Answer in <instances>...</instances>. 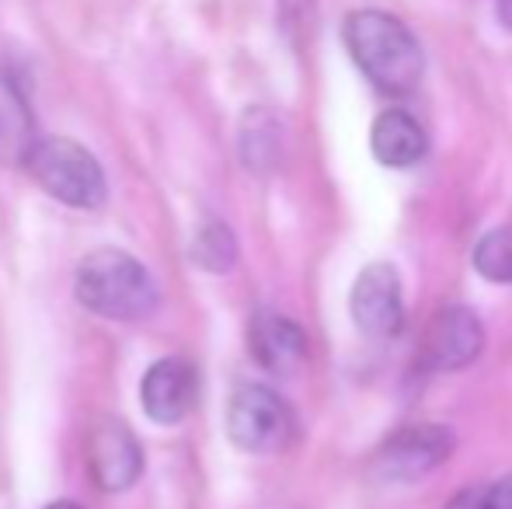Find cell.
Returning a JSON list of instances; mask_svg holds the SVG:
<instances>
[{"instance_id": "277c9868", "label": "cell", "mask_w": 512, "mask_h": 509, "mask_svg": "<svg viewBox=\"0 0 512 509\" xmlns=\"http://www.w3.org/2000/svg\"><path fill=\"white\" fill-rule=\"evenodd\" d=\"M297 422L283 398L265 384H241L227 405V436L248 454H283L293 443Z\"/></svg>"}, {"instance_id": "9a60e30c", "label": "cell", "mask_w": 512, "mask_h": 509, "mask_svg": "<svg viewBox=\"0 0 512 509\" xmlns=\"http://www.w3.org/2000/svg\"><path fill=\"white\" fill-rule=\"evenodd\" d=\"M474 269L488 283H512V227H495L474 245Z\"/></svg>"}, {"instance_id": "ba28073f", "label": "cell", "mask_w": 512, "mask_h": 509, "mask_svg": "<svg viewBox=\"0 0 512 509\" xmlns=\"http://www.w3.org/2000/svg\"><path fill=\"white\" fill-rule=\"evenodd\" d=\"M199 398V374L182 356H164L150 363L140 381V405L150 422L157 426H175L196 408Z\"/></svg>"}, {"instance_id": "6da1fadb", "label": "cell", "mask_w": 512, "mask_h": 509, "mask_svg": "<svg viewBox=\"0 0 512 509\" xmlns=\"http://www.w3.org/2000/svg\"><path fill=\"white\" fill-rule=\"evenodd\" d=\"M345 46L366 81L384 95H411L425 74V53L401 18L363 7L345 18Z\"/></svg>"}, {"instance_id": "30bf717a", "label": "cell", "mask_w": 512, "mask_h": 509, "mask_svg": "<svg viewBox=\"0 0 512 509\" xmlns=\"http://www.w3.org/2000/svg\"><path fill=\"white\" fill-rule=\"evenodd\" d=\"M251 356L262 370L276 377H290L304 367L307 360V335L297 321L276 311H258L248 325Z\"/></svg>"}, {"instance_id": "ac0fdd59", "label": "cell", "mask_w": 512, "mask_h": 509, "mask_svg": "<svg viewBox=\"0 0 512 509\" xmlns=\"http://www.w3.org/2000/svg\"><path fill=\"white\" fill-rule=\"evenodd\" d=\"M499 21L506 25V32H512V0H499Z\"/></svg>"}, {"instance_id": "2e32d148", "label": "cell", "mask_w": 512, "mask_h": 509, "mask_svg": "<svg viewBox=\"0 0 512 509\" xmlns=\"http://www.w3.org/2000/svg\"><path fill=\"white\" fill-rule=\"evenodd\" d=\"M446 509H512V475L499 478V482H481L471 489L457 492L446 503Z\"/></svg>"}, {"instance_id": "d6986e66", "label": "cell", "mask_w": 512, "mask_h": 509, "mask_svg": "<svg viewBox=\"0 0 512 509\" xmlns=\"http://www.w3.org/2000/svg\"><path fill=\"white\" fill-rule=\"evenodd\" d=\"M46 509H84V506H77V503H70V499H63V503H53V506H46Z\"/></svg>"}, {"instance_id": "7a4b0ae2", "label": "cell", "mask_w": 512, "mask_h": 509, "mask_svg": "<svg viewBox=\"0 0 512 509\" xmlns=\"http://www.w3.org/2000/svg\"><path fill=\"white\" fill-rule=\"evenodd\" d=\"M77 300L105 321H143L157 311V283L122 248H95L77 269Z\"/></svg>"}, {"instance_id": "9c48e42d", "label": "cell", "mask_w": 512, "mask_h": 509, "mask_svg": "<svg viewBox=\"0 0 512 509\" xmlns=\"http://www.w3.org/2000/svg\"><path fill=\"white\" fill-rule=\"evenodd\" d=\"M485 346V328L471 307H446L425 332V363L432 370H464L478 360Z\"/></svg>"}, {"instance_id": "5b68a950", "label": "cell", "mask_w": 512, "mask_h": 509, "mask_svg": "<svg viewBox=\"0 0 512 509\" xmlns=\"http://www.w3.org/2000/svg\"><path fill=\"white\" fill-rule=\"evenodd\" d=\"M457 447V436L450 426H436V422H418V426H405L394 436L380 443L377 457H373V478L384 485H415Z\"/></svg>"}, {"instance_id": "52a82bcc", "label": "cell", "mask_w": 512, "mask_h": 509, "mask_svg": "<svg viewBox=\"0 0 512 509\" xmlns=\"http://www.w3.org/2000/svg\"><path fill=\"white\" fill-rule=\"evenodd\" d=\"M88 468L102 492H126L143 475V447L122 419H98L88 433Z\"/></svg>"}, {"instance_id": "e0dca14e", "label": "cell", "mask_w": 512, "mask_h": 509, "mask_svg": "<svg viewBox=\"0 0 512 509\" xmlns=\"http://www.w3.org/2000/svg\"><path fill=\"white\" fill-rule=\"evenodd\" d=\"M314 14H317V0H279V21H283V32L293 39V46H304L310 39Z\"/></svg>"}, {"instance_id": "3957f363", "label": "cell", "mask_w": 512, "mask_h": 509, "mask_svg": "<svg viewBox=\"0 0 512 509\" xmlns=\"http://www.w3.org/2000/svg\"><path fill=\"white\" fill-rule=\"evenodd\" d=\"M25 171L46 196L74 210H98L108 199L98 157L67 136H39L25 157Z\"/></svg>"}, {"instance_id": "8992f818", "label": "cell", "mask_w": 512, "mask_h": 509, "mask_svg": "<svg viewBox=\"0 0 512 509\" xmlns=\"http://www.w3.org/2000/svg\"><path fill=\"white\" fill-rule=\"evenodd\" d=\"M352 321L370 339H394L405 325V297L401 276L391 262H370L356 276L349 293Z\"/></svg>"}, {"instance_id": "5bb4252c", "label": "cell", "mask_w": 512, "mask_h": 509, "mask_svg": "<svg viewBox=\"0 0 512 509\" xmlns=\"http://www.w3.org/2000/svg\"><path fill=\"white\" fill-rule=\"evenodd\" d=\"M192 262L206 272H230L237 265V238L223 220L209 217L203 227L196 231V241H192Z\"/></svg>"}, {"instance_id": "7c38bea8", "label": "cell", "mask_w": 512, "mask_h": 509, "mask_svg": "<svg viewBox=\"0 0 512 509\" xmlns=\"http://www.w3.org/2000/svg\"><path fill=\"white\" fill-rule=\"evenodd\" d=\"M35 136V119L21 88L7 74H0V168L25 164Z\"/></svg>"}, {"instance_id": "8fae6325", "label": "cell", "mask_w": 512, "mask_h": 509, "mask_svg": "<svg viewBox=\"0 0 512 509\" xmlns=\"http://www.w3.org/2000/svg\"><path fill=\"white\" fill-rule=\"evenodd\" d=\"M370 147L373 157L380 164H387V168H411L429 150V136L418 126V119L408 116L405 109H387L380 112L370 129Z\"/></svg>"}, {"instance_id": "4fadbf2b", "label": "cell", "mask_w": 512, "mask_h": 509, "mask_svg": "<svg viewBox=\"0 0 512 509\" xmlns=\"http://www.w3.org/2000/svg\"><path fill=\"white\" fill-rule=\"evenodd\" d=\"M241 161L251 171H272L283 154V126L269 109H248L241 119Z\"/></svg>"}]
</instances>
